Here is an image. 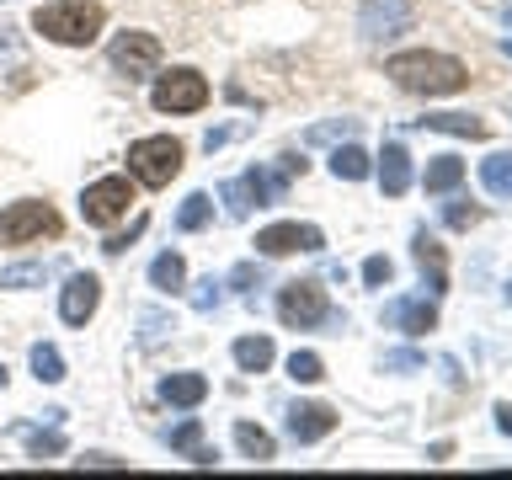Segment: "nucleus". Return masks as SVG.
I'll use <instances>...</instances> for the list:
<instances>
[{
	"label": "nucleus",
	"mask_w": 512,
	"mask_h": 480,
	"mask_svg": "<svg viewBox=\"0 0 512 480\" xmlns=\"http://www.w3.org/2000/svg\"><path fill=\"white\" fill-rule=\"evenodd\" d=\"M384 75L411 96H454V91L470 86V70H464L454 54H427V48L422 54H395L384 64Z\"/></svg>",
	"instance_id": "nucleus-1"
},
{
	"label": "nucleus",
	"mask_w": 512,
	"mask_h": 480,
	"mask_svg": "<svg viewBox=\"0 0 512 480\" xmlns=\"http://www.w3.org/2000/svg\"><path fill=\"white\" fill-rule=\"evenodd\" d=\"M32 32H43L48 43L64 48H86L102 32V6L96 0H48V6L32 11Z\"/></svg>",
	"instance_id": "nucleus-2"
},
{
	"label": "nucleus",
	"mask_w": 512,
	"mask_h": 480,
	"mask_svg": "<svg viewBox=\"0 0 512 480\" xmlns=\"http://www.w3.org/2000/svg\"><path fill=\"white\" fill-rule=\"evenodd\" d=\"M182 139H171V134H155V139H139V144H128V171L139 176L144 187H166L176 171H182Z\"/></svg>",
	"instance_id": "nucleus-3"
},
{
	"label": "nucleus",
	"mask_w": 512,
	"mask_h": 480,
	"mask_svg": "<svg viewBox=\"0 0 512 480\" xmlns=\"http://www.w3.org/2000/svg\"><path fill=\"white\" fill-rule=\"evenodd\" d=\"M64 224L48 203L27 198V203H11L6 214H0V246H27V240H43V235H59Z\"/></svg>",
	"instance_id": "nucleus-4"
},
{
	"label": "nucleus",
	"mask_w": 512,
	"mask_h": 480,
	"mask_svg": "<svg viewBox=\"0 0 512 480\" xmlns=\"http://www.w3.org/2000/svg\"><path fill=\"white\" fill-rule=\"evenodd\" d=\"M278 320H283L288 331L326 326V320H331L326 288H320V283H283V294H278Z\"/></svg>",
	"instance_id": "nucleus-5"
},
{
	"label": "nucleus",
	"mask_w": 512,
	"mask_h": 480,
	"mask_svg": "<svg viewBox=\"0 0 512 480\" xmlns=\"http://www.w3.org/2000/svg\"><path fill=\"white\" fill-rule=\"evenodd\" d=\"M150 102H155V112H198V107H208V80L198 70H171L155 80Z\"/></svg>",
	"instance_id": "nucleus-6"
},
{
	"label": "nucleus",
	"mask_w": 512,
	"mask_h": 480,
	"mask_svg": "<svg viewBox=\"0 0 512 480\" xmlns=\"http://www.w3.org/2000/svg\"><path fill=\"white\" fill-rule=\"evenodd\" d=\"M128 203H134V187H128V176H102V182L86 187V198H80V214L86 224H118L128 214Z\"/></svg>",
	"instance_id": "nucleus-7"
},
{
	"label": "nucleus",
	"mask_w": 512,
	"mask_h": 480,
	"mask_svg": "<svg viewBox=\"0 0 512 480\" xmlns=\"http://www.w3.org/2000/svg\"><path fill=\"white\" fill-rule=\"evenodd\" d=\"M107 59H112V70H123L128 80H150L160 70V43L150 32H123V38H112Z\"/></svg>",
	"instance_id": "nucleus-8"
},
{
	"label": "nucleus",
	"mask_w": 512,
	"mask_h": 480,
	"mask_svg": "<svg viewBox=\"0 0 512 480\" xmlns=\"http://www.w3.org/2000/svg\"><path fill=\"white\" fill-rule=\"evenodd\" d=\"M406 27H411V6H406V0H363V11H358L363 43H390Z\"/></svg>",
	"instance_id": "nucleus-9"
},
{
	"label": "nucleus",
	"mask_w": 512,
	"mask_h": 480,
	"mask_svg": "<svg viewBox=\"0 0 512 480\" xmlns=\"http://www.w3.org/2000/svg\"><path fill=\"white\" fill-rule=\"evenodd\" d=\"M326 246V235L315 230V224H267L262 235H256V251L262 256H288V251H320Z\"/></svg>",
	"instance_id": "nucleus-10"
},
{
	"label": "nucleus",
	"mask_w": 512,
	"mask_h": 480,
	"mask_svg": "<svg viewBox=\"0 0 512 480\" xmlns=\"http://www.w3.org/2000/svg\"><path fill=\"white\" fill-rule=\"evenodd\" d=\"M96 304H102V283L91 278V272H75L70 283H64V299H59V315L70 320V326H86L96 315Z\"/></svg>",
	"instance_id": "nucleus-11"
},
{
	"label": "nucleus",
	"mask_w": 512,
	"mask_h": 480,
	"mask_svg": "<svg viewBox=\"0 0 512 480\" xmlns=\"http://www.w3.org/2000/svg\"><path fill=\"white\" fill-rule=\"evenodd\" d=\"M336 427V411L320 406V400H304V406H288V438L294 443H320Z\"/></svg>",
	"instance_id": "nucleus-12"
},
{
	"label": "nucleus",
	"mask_w": 512,
	"mask_h": 480,
	"mask_svg": "<svg viewBox=\"0 0 512 480\" xmlns=\"http://www.w3.org/2000/svg\"><path fill=\"white\" fill-rule=\"evenodd\" d=\"M384 320L406 336H422V331L438 326V310H432V299H390L384 304Z\"/></svg>",
	"instance_id": "nucleus-13"
},
{
	"label": "nucleus",
	"mask_w": 512,
	"mask_h": 480,
	"mask_svg": "<svg viewBox=\"0 0 512 480\" xmlns=\"http://www.w3.org/2000/svg\"><path fill=\"white\" fill-rule=\"evenodd\" d=\"M411 251H416V267H422V278H427V294H443V288H448V272H443V246H438V240H432L427 230H416Z\"/></svg>",
	"instance_id": "nucleus-14"
},
{
	"label": "nucleus",
	"mask_w": 512,
	"mask_h": 480,
	"mask_svg": "<svg viewBox=\"0 0 512 480\" xmlns=\"http://www.w3.org/2000/svg\"><path fill=\"white\" fill-rule=\"evenodd\" d=\"M379 187L390 192V198H400V192L411 187V155H406V144H384V155H379Z\"/></svg>",
	"instance_id": "nucleus-15"
},
{
	"label": "nucleus",
	"mask_w": 512,
	"mask_h": 480,
	"mask_svg": "<svg viewBox=\"0 0 512 480\" xmlns=\"http://www.w3.org/2000/svg\"><path fill=\"white\" fill-rule=\"evenodd\" d=\"M203 395H208V379L203 374H171V379H160V400H166V406L192 411V406H203Z\"/></svg>",
	"instance_id": "nucleus-16"
},
{
	"label": "nucleus",
	"mask_w": 512,
	"mask_h": 480,
	"mask_svg": "<svg viewBox=\"0 0 512 480\" xmlns=\"http://www.w3.org/2000/svg\"><path fill=\"white\" fill-rule=\"evenodd\" d=\"M240 182H246V192H251V208H267V203L288 198V171H246Z\"/></svg>",
	"instance_id": "nucleus-17"
},
{
	"label": "nucleus",
	"mask_w": 512,
	"mask_h": 480,
	"mask_svg": "<svg viewBox=\"0 0 512 480\" xmlns=\"http://www.w3.org/2000/svg\"><path fill=\"white\" fill-rule=\"evenodd\" d=\"M416 128L454 134V139H486V123H480V118H464V112H432V118H416Z\"/></svg>",
	"instance_id": "nucleus-18"
},
{
	"label": "nucleus",
	"mask_w": 512,
	"mask_h": 480,
	"mask_svg": "<svg viewBox=\"0 0 512 480\" xmlns=\"http://www.w3.org/2000/svg\"><path fill=\"white\" fill-rule=\"evenodd\" d=\"M235 363L246 368V374H267V368H272V342H267V336H240V342H235Z\"/></svg>",
	"instance_id": "nucleus-19"
},
{
	"label": "nucleus",
	"mask_w": 512,
	"mask_h": 480,
	"mask_svg": "<svg viewBox=\"0 0 512 480\" xmlns=\"http://www.w3.org/2000/svg\"><path fill=\"white\" fill-rule=\"evenodd\" d=\"M331 171H336V182H363V176L374 171V160H368L358 144H342V150L331 155Z\"/></svg>",
	"instance_id": "nucleus-20"
},
{
	"label": "nucleus",
	"mask_w": 512,
	"mask_h": 480,
	"mask_svg": "<svg viewBox=\"0 0 512 480\" xmlns=\"http://www.w3.org/2000/svg\"><path fill=\"white\" fill-rule=\"evenodd\" d=\"M464 182V160L459 155H438L427 166V192H454Z\"/></svg>",
	"instance_id": "nucleus-21"
},
{
	"label": "nucleus",
	"mask_w": 512,
	"mask_h": 480,
	"mask_svg": "<svg viewBox=\"0 0 512 480\" xmlns=\"http://www.w3.org/2000/svg\"><path fill=\"white\" fill-rule=\"evenodd\" d=\"M150 283H155V288H166V294H171V288H182V283H187V262H182L176 251L155 256V262H150Z\"/></svg>",
	"instance_id": "nucleus-22"
},
{
	"label": "nucleus",
	"mask_w": 512,
	"mask_h": 480,
	"mask_svg": "<svg viewBox=\"0 0 512 480\" xmlns=\"http://www.w3.org/2000/svg\"><path fill=\"white\" fill-rule=\"evenodd\" d=\"M235 443L246 448V454H251L256 464H267L272 454H278V448H272V438H267V432L256 427V422H235Z\"/></svg>",
	"instance_id": "nucleus-23"
},
{
	"label": "nucleus",
	"mask_w": 512,
	"mask_h": 480,
	"mask_svg": "<svg viewBox=\"0 0 512 480\" xmlns=\"http://www.w3.org/2000/svg\"><path fill=\"white\" fill-rule=\"evenodd\" d=\"M480 182H486V192H496V198H512V155H491L486 166H480Z\"/></svg>",
	"instance_id": "nucleus-24"
},
{
	"label": "nucleus",
	"mask_w": 512,
	"mask_h": 480,
	"mask_svg": "<svg viewBox=\"0 0 512 480\" xmlns=\"http://www.w3.org/2000/svg\"><path fill=\"white\" fill-rule=\"evenodd\" d=\"M208 214H214L208 192H192V198H182V208H176V230H203Z\"/></svg>",
	"instance_id": "nucleus-25"
},
{
	"label": "nucleus",
	"mask_w": 512,
	"mask_h": 480,
	"mask_svg": "<svg viewBox=\"0 0 512 480\" xmlns=\"http://www.w3.org/2000/svg\"><path fill=\"white\" fill-rule=\"evenodd\" d=\"M32 374H38L43 384H59V379H64V358H59V347H48V342L32 347Z\"/></svg>",
	"instance_id": "nucleus-26"
},
{
	"label": "nucleus",
	"mask_w": 512,
	"mask_h": 480,
	"mask_svg": "<svg viewBox=\"0 0 512 480\" xmlns=\"http://www.w3.org/2000/svg\"><path fill=\"white\" fill-rule=\"evenodd\" d=\"M43 278H48V262H22V267L0 272V288H38Z\"/></svg>",
	"instance_id": "nucleus-27"
},
{
	"label": "nucleus",
	"mask_w": 512,
	"mask_h": 480,
	"mask_svg": "<svg viewBox=\"0 0 512 480\" xmlns=\"http://www.w3.org/2000/svg\"><path fill=\"white\" fill-rule=\"evenodd\" d=\"M288 379L294 384H320L326 379V363H320L315 352H294V358H288Z\"/></svg>",
	"instance_id": "nucleus-28"
},
{
	"label": "nucleus",
	"mask_w": 512,
	"mask_h": 480,
	"mask_svg": "<svg viewBox=\"0 0 512 480\" xmlns=\"http://www.w3.org/2000/svg\"><path fill=\"white\" fill-rule=\"evenodd\" d=\"M219 198H224V208H230V219H246V214H251V192H246V182H240V176L219 187Z\"/></svg>",
	"instance_id": "nucleus-29"
},
{
	"label": "nucleus",
	"mask_w": 512,
	"mask_h": 480,
	"mask_svg": "<svg viewBox=\"0 0 512 480\" xmlns=\"http://www.w3.org/2000/svg\"><path fill=\"white\" fill-rule=\"evenodd\" d=\"M443 224H448V230H470V224H480V208L475 203H448Z\"/></svg>",
	"instance_id": "nucleus-30"
},
{
	"label": "nucleus",
	"mask_w": 512,
	"mask_h": 480,
	"mask_svg": "<svg viewBox=\"0 0 512 480\" xmlns=\"http://www.w3.org/2000/svg\"><path fill=\"white\" fill-rule=\"evenodd\" d=\"M352 134H358V123L342 118V123H320V128H310L304 139H310V144H326V139H352Z\"/></svg>",
	"instance_id": "nucleus-31"
},
{
	"label": "nucleus",
	"mask_w": 512,
	"mask_h": 480,
	"mask_svg": "<svg viewBox=\"0 0 512 480\" xmlns=\"http://www.w3.org/2000/svg\"><path fill=\"white\" fill-rule=\"evenodd\" d=\"M390 278H395L390 256H368V262H363V283H368V288H384Z\"/></svg>",
	"instance_id": "nucleus-32"
},
{
	"label": "nucleus",
	"mask_w": 512,
	"mask_h": 480,
	"mask_svg": "<svg viewBox=\"0 0 512 480\" xmlns=\"http://www.w3.org/2000/svg\"><path fill=\"white\" fill-rule=\"evenodd\" d=\"M411 368H422V352H411V347L384 352V374H411Z\"/></svg>",
	"instance_id": "nucleus-33"
},
{
	"label": "nucleus",
	"mask_w": 512,
	"mask_h": 480,
	"mask_svg": "<svg viewBox=\"0 0 512 480\" xmlns=\"http://www.w3.org/2000/svg\"><path fill=\"white\" fill-rule=\"evenodd\" d=\"M192 310H203V315L219 310V283H214V278H203L198 288H192Z\"/></svg>",
	"instance_id": "nucleus-34"
},
{
	"label": "nucleus",
	"mask_w": 512,
	"mask_h": 480,
	"mask_svg": "<svg viewBox=\"0 0 512 480\" xmlns=\"http://www.w3.org/2000/svg\"><path fill=\"white\" fill-rule=\"evenodd\" d=\"M198 438H203V427L198 422H182L171 432V448H182V454H192V448H198Z\"/></svg>",
	"instance_id": "nucleus-35"
},
{
	"label": "nucleus",
	"mask_w": 512,
	"mask_h": 480,
	"mask_svg": "<svg viewBox=\"0 0 512 480\" xmlns=\"http://www.w3.org/2000/svg\"><path fill=\"white\" fill-rule=\"evenodd\" d=\"M139 326H144V336H139V342H144V347H155L160 336H166V326H171V320H166V315H144Z\"/></svg>",
	"instance_id": "nucleus-36"
},
{
	"label": "nucleus",
	"mask_w": 512,
	"mask_h": 480,
	"mask_svg": "<svg viewBox=\"0 0 512 480\" xmlns=\"http://www.w3.org/2000/svg\"><path fill=\"white\" fill-rule=\"evenodd\" d=\"M139 235H144V219H139V224H134V230H128V235H112V240H107V246H102V251H107V256H123V251H128V246H134V240H139Z\"/></svg>",
	"instance_id": "nucleus-37"
},
{
	"label": "nucleus",
	"mask_w": 512,
	"mask_h": 480,
	"mask_svg": "<svg viewBox=\"0 0 512 480\" xmlns=\"http://www.w3.org/2000/svg\"><path fill=\"white\" fill-rule=\"evenodd\" d=\"M230 283H235V288H251V283H262V267H251V262H240V267L230 272Z\"/></svg>",
	"instance_id": "nucleus-38"
},
{
	"label": "nucleus",
	"mask_w": 512,
	"mask_h": 480,
	"mask_svg": "<svg viewBox=\"0 0 512 480\" xmlns=\"http://www.w3.org/2000/svg\"><path fill=\"white\" fill-rule=\"evenodd\" d=\"M32 448H38V454H59L64 438H59V432H38V438H32Z\"/></svg>",
	"instance_id": "nucleus-39"
},
{
	"label": "nucleus",
	"mask_w": 512,
	"mask_h": 480,
	"mask_svg": "<svg viewBox=\"0 0 512 480\" xmlns=\"http://www.w3.org/2000/svg\"><path fill=\"white\" fill-rule=\"evenodd\" d=\"M496 427H502L507 438H512V406H496Z\"/></svg>",
	"instance_id": "nucleus-40"
},
{
	"label": "nucleus",
	"mask_w": 512,
	"mask_h": 480,
	"mask_svg": "<svg viewBox=\"0 0 512 480\" xmlns=\"http://www.w3.org/2000/svg\"><path fill=\"white\" fill-rule=\"evenodd\" d=\"M502 48H507V54H512V38H507V43H502Z\"/></svg>",
	"instance_id": "nucleus-41"
},
{
	"label": "nucleus",
	"mask_w": 512,
	"mask_h": 480,
	"mask_svg": "<svg viewBox=\"0 0 512 480\" xmlns=\"http://www.w3.org/2000/svg\"><path fill=\"white\" fill-rule=\"evenodd\" d=\"M0 384H6V368H0Z\"/></svg>",
	"instance_id": "nucleus-42"
}]
</instances>
